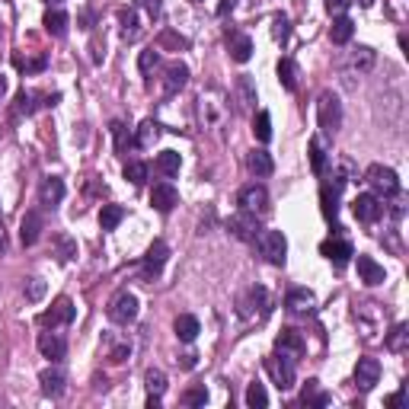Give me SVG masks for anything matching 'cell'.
<instances>
[{
  "mask_svg": "<svg viewBox=\"0 0 409 409\" xmlns=\"http://www.w3.org/2000/svg\"><path fill=\"white\" fill-rule=\"evenodd\" d=\"M39 352L51 361H61L67 355V343L58 333H39Z\"/></svg>",
  "mask_w": 409,
  "mask_h": 409,
  "instance_id": "21",
  "label": "cell"
},
{
  "mask_svg": "<svg viewBox=\"0 0 409 409\" xmlns=\"http://www.w3.org/2000/svg\"><path fill=\"white\" fill-rule=\"evenodd\" d=\"M39 384H42L45 397L58 400V397H64V390H67V377H64L61 367H45L42 374H39Z\"/></svg>",
  "mask_w": 409,
  "mask_h": 409,
  "instance_id": "14",
  "label": "cell"
},
{
  "mask_svg": "<svg viewBox=\"0 0 409 409\" xmlns=\"http://www.w3.org/2000/svg\"><path fill=\"white\" fill-rule=\"evenodd\" d=\"M109 131H112V141H116V154H118V157H125L128 147L134 144L128 125H125V122H112V125H109Z\"/></svg>",
  "mask_w": 409,
  "mask_h": 409,
  "instance_id": "32",
  "label": "cell"
},
{
  "mask_svg": "<svg viewBox=\"0 0 409 409\" xmlns=\"http://www.w3.org/2000/svg\"><path fill=\"white\" fill-rule=\"evenodd\" d=\"M183 403L185 406H205V403H208V390H205V387H192V390L183 393Z\"/></svg>",
  "mask_w": 409,
  "mask_h": 409,
  "instance_id": "50",
  "label": "cell"
},
{
  "mask_svg": "<svg viewBox=\"0 0 409 409\" xmlns=\"http://www.w3.org/2000/svg\"><path fill=\"white\" fill-rule=\"evenodd\" d=\"M352 35H355V23H352L345 13L336 17L333 26H329V39H333L336 45H345V42H352Z\"/></svg>",
  "mask_w": 409,
  "mask_h": 409,
  "instance_id": "27",
  "label": "cell"
},
{
  "mask_svg": "<svg viewBox=\"0 0 409 409\" xmlns=\"http://www.w3.org/2000/svg\"><path fill=\"white\" fill-rule=\"evenodd\" d=\"M384 345H387L390 352H406V345H409V326H406V323H397L390 333H387Z\"/></svg>",
  "mask_w": 409,
  "mask_h": 409,
  "instance_id": "34",
  "label": "cell"
},
{
  "mask_svg": "<svg viewBox=\"0 0 409 409\" xmlns=\"http://www.w3.org/2000/svg\"><path fill=\"white\" fill-rule=\"evenodd\" d=\"M227 230H230V237H237V240L243 243H253L259 237V215H253V211H240V215H234L230 221H227Z\"/></svg>",
  "mask_w": 409,
  "mask_h": 409,
  "instance_id": "7",
  "label": "cell"
},
{
  "mask_svg": "<svg viewBox=\"0 0 409 409\" xmlns=\"http://www.w3.org/2000/svg\"><path fill=\"white\" fill-rule=\"evenodd\" d=\"M253 134H256V141H262V144L272 141V118H269V112H256V118H253Z\"/></svg>",
  "mask_w": 409,
  "mask_h": 409,
  "instance_id": "39",
  "label": "cell"
},
{
  "mask_svg": "<svg viewBox=\"0 0 409 409\" xmlns=\"http://www.w3.org/2000/svg\"><path fill=\"white\" fill-rule=\"evenodd\" d=\"M237 93H240V106L250 109L253 102H256V87H253L250 77H240V80H237Z\"/></svg>",
  "mask_w": 409,
  "mask_h": 409,
  "instance_id": "42",
  "label": "cell"
},
{
  "mask_svg": "<svg viewBox=\"0 0 409 409\" xmlns=\"http://www.w3.org/2000/svg\"><path fill=\"white\" fill-rule=\"evenodd\" d=\"M13 64H17L19 71H26V74H39V71H45V64H48V61H45V58H23V55H17V58H13Z\"/></svg>",
  "mask_w": 409,
  "mask_h": 409,
  "instance_id": "48",
  "label": "cell"
},
{
  "mask_svg": "<svg viewBox=\"0 0 409 409\" xmlns=\"http://www.w3.org/2000/svg\"><path fill=\"white\" fill-rule=\"evenodd\" d=\"M138 7L147 10V13H151V19L160 17V0H138Z\"/></svg>",
  "mask_w": 409,
  "mask_h": 409,
  "instance_id": "55",
  "label": "cell"
},
{
  "mask_svg": "<svg viewBox=\"0 0 409 409\" xmlns=\"http://www.w3.org/2000/svg\"><path fill=\"white\" fill-rule=\"evenodd\" d=\"M246 406H250V409H262V406H269V393H266V387H262V384H250V387H246Z\"/></svg>",
  "mask_w": 409,
  "mask_h": 409,
  "instance_id": "41",
  "label": "cell"
},
{
  "mask_svg": "<svg viewBox=\"0 0 409 409\" xmlns=\"http://www.w3.org/2000/svg\"><path fill=\"white\" fill-rule=\"evenodd\" d=\"M310 167H313V173L317 176L326 170V151H323V144H320L317 138L310 141Z\"/></svg>",
  "mask_w": 409,
  "mask_h": 409,
  "instance_id": "43",
  "label": "cell"
},
{
  "mask_svg": "<svg viewBox=\"0 0 409 409\" xmlns=\"http://www.w3.org/2000/svg\"><path fill=\"white\" fill-rule=\"evenodd\" d=\"M377 381H381V361L377 358H358V365H355V384H358L361 390H371Z\"/></svg>",
  "mask_w": 409,
  "mask_h": 409,
  "instance_id": "16",
  "label": "cell"
},
{
  "mask_svg": "<svg viewBox=\"0 0 409 409\" xmlns=\"http://www.w3.org/2000/svg\"><path fill=\"white\" fill-rule=\"evenodd\" d=\"M185 84H189V67H185L183 61L167 64V71H163V93H167V96H176Z\"/></svg>",
  "mask_w": 409,
  "mask_h": 409,
  "instance_id": "15",
  "label": "cell"
},
{
  "mask_svg": "<svg viewBox=\"0 0 409 409\" xmlns=\"http://www.w3.org/2000/svg\"><path fill=\"white\" fill-rule=\"evenodd\" d=\"M361 7H374V0H358Z\"/></svg>",
  "mask_w": 409,
  "mask_h": 409,
  "instance_id": "61",
  "label": "cell"
},
{
  "mask_svg": "<svg viewBox=\"0 0 409 409\" xmlns=\"http://www.w3.org/2000/svg\"><path fill=\"white\" fill-rule=\"evenodd\" d=\"M256 250L259 256L272 262V266H284V256H288V240H284L282 230H259L256 240Z\"/></svg>",
  "mask_w": 409,
  "mask_h": 409,
  "instance_id": "2",
  "label": "cell"
},
{
  "mask_svg": "<svg viewBox=\"0 0 409 409\" xmlns=\"http://www.w3.org/2000/svg\"><path fill=\"white\" fill-rule=\"evenodd\" d=\"M275 349L284 352V355H291V358L298 361L304 355V349H307V345H304V336L298 333V329H282V333H278V339H275Z\"/></svg>",
  "mask_w": 409,
  "mask_h": 409,
  "instance_id": "20",
  "label": "cell"
},
{
  "mask_svg": "<svg viewBox=\"0 0 409 409\" xmlns=\"http://www.w3.org/2000/svg\"><path fill=\"white\" fill-rule=\"evenodd\" d=\"M122 217H125V208H122V205H102V211H100L102 230H116V227L122 224Z\"/></svg>",
  "mask_w": 409,
  "mask_h": 409,
  "instance_id": "37",
  "label": "cell"
},
{
  "mask_svg": "<svg viewBox=\"0 0 409 409\" xmlns=\"http://www.w3.org/2000/svg\"><path fill=\"white\" fill-rule=\"evenodd\" d=\"M151 205L160 211V215H170V211L179 205V192H176L173 183H157L151 189Z\"/></svg>",
  "mask_w": 409,
  "mask_h": 409,
  "instance_id": "13",
  "label": "cell"
},
{
  "mask_svg": "<svg viewBox=\"0 0 409 409\" xmlns=\"http://www.w3.org/2000/svg\"><path fill=\"white\" fill-rule=\"evenodd\" d=\"M160 138V122H154V118H144L141 128H138V134H134V147H154Z\"/></svg>",
  "mask_w": 409,
  "mask_h": 409,
  "instance_id": "28",
  "label": "cell"
},
{
  "mask_svg": "<svg viewBox=\"0 0 409 409\" xmlns=\"http://www.w3.org/2000/svg\"><path fill=\"white\" fill-rule=\"evenodd\" d=\"M74 313H77V307H74V301L71 298H58V301L51 304V310H45L42 317H39V323L42 326H67L71 320H74Z\"/></svg>",
  "mask_w": 409,
  "mask_h": 409,
  "instance_id": "10",
  "label": "cell"
},
{
  "mask_svg": "<svg viewBox=\"0 0 409 409\" xmlns=\"http://www.w3.org/2000/svg\"><path fill=\"white\" fill-rule=\"evenodd\" d=\"M61 199H64V179L45 176L42 185H39V201H42L45 208H55V205H61Z\"/></svg>",
  "mask_w": 409,
  "mask_h": 409,
  "instance_id": "18",
  "label": "cell"
},
{
  "mask_svg": "<svg viewBox=\"0 0 409 409\" xmlns=\"http://www.w3.org/2000/svg\"><path fill=\"white\" fill-rule=\"evenodd\" d=\"M278 80H282V87L288 93L298 90V67H294L291 58H282L278 61Z\"/></svg>",
  "mask_w": 409,
  "mask_h": 409,
  "instance_id": "35",
  "label": "cell"
},
{
  "mask_svg": "<svg viewBox=\"0 0 409 409\" xmlns=\"http://www.w3.org/2000/svg\"><path fill=\"white\" fill-rule=\"evenodd\" d=\"M35 100H39V93L19 90V96H17V112H19V116H33V112H35Z\"/></svg>",
  "mask_w": 409,
  "mask_h": 409,
  "instance_id": "44",
  "label": "cell"
},
{
  "mask_svg": "<svg viewBox=\"0 0 409 409\" xmlns=\"http://www.w3.org/2000/svg\"><path fill=\"white\" fill-rule=\"evenodd\" d=\"M349 7H352V0H326V13H333V17H343Z\"/></svg>",
  "mask_w": 409,
  "mask_h": 409,
  "instance_id": "52",
  "label": "cell"
},
{
  "mask_svg": "<svg viewBox=\"0 0 409 409\" xmlns=\"http://www.w3.org/2000/svg\"><path fill=\"white\" fill-rule=\"evenodd\" d=\"M317 122H320V128H323V134H329V138L343 128V102L336 100L333 93H320V100H317Z\"/></svg>",
  "mask_w": 409,
  "mask_h": 409,
  "instance_id": "3",
  "label": "cell"
},
{
  "mask_svg": "<svg viewBox=\"0 0 409 409\" xmlns=\"http://www.w3.org/2000/svg\"><path fill=\"white\" fill-rule=\"evenodd\" d=\"M138 317V298L131 291H118L112 301H109V320L118 326H128Z\"/></svg>",
  "mask_w": 409,
  "mask_h": 409,
  "instance_id": "6",
  "label": "cell"
},
{
  "mask_svg": "<svg viewBox=\"0 0 409 409\" xmlns=\"http://www.w3.org/2000/svg\"><path fill=\"white\" fill-rule=\"evenodd\" d=\"M266 371L272 374L278 390H291L294 387V358L284 355V352H275L272 358H266Z\"/></svg>",
  "mask_w": 409,
  "mask_h": 409,
  "instance_id": "5",
  "label": "cell"
},
{
  "mask_svg": "<svg viewBox=\"0 0 409 409\" xmlns=\"http://www.w3.org/2000/svg\"><path fill=\"white\" fill-rule=\"evenodd\" d=\"M374 61H377V51L374 48H367V45H358V48L352 51V58H349V64L358 71V74H367L371 67H374Z\"/></svg>",
  "mask_w": 409,
  "mask_h": 409,
  "instance_id": "31",
  "label": "cell"
},
{
  "mask_svg": "<svg viewBox=\"0 0 409 409\" xmlns=\"http://www.w3.org/2000/svg\"><path fill=\"white\" fill-rule=\"evenodd\" d=\"M157 64H160V51H154V48L141 51V58H138V67H141V74H151Z\"/></svg>",
  "mask_w": 409,
  "mask_h": 409,
  "instance_id": "51",
  "label": "cell"
},
{
  "mask_svg": "<svg viewBox=\"0 0 409 409\" xmlns=\"http://www.w3.org/2000/svg\"><path fill=\"white\" fill-rule=\"evenodd\" d=\"M45 3H48V7H58V3H61V0H45Z\"/></svg>",
  "mask_w": 409,
  "mask_h": 409,
  "instance_id": "62",
  "label": "cell"
},
{
  "mask_svg": "<svg viewBox=\"0 0 409 409\" xmlns=\"http://www.w3.org/2000/svg\"><path fill=\"white\" fill-rule=\"evenodd\" d=\"M147 409H160V397H154V393H147Z\"/></svg>",
  "mask_w": 409,
  "mask_h": 409,
  "instance_id": "58",
  "label": "cell"
},
{
  "mask_svg": "<svg viewBox=\"0 0 409 409\" xmlns=\"http://www.w3.org/2000/svg\"><path fill=\"white\" fill-rule=\"evenodd\" d=\"M118 23H122V39H125V42H138V39H141V23H138V13H134V10H122V13H118Z\"/></svg>",
  "mask_w": 409,
  "mask_h": 409,
  "instance_id": "30",
  "label": "cell"
},
{
  "mask_svg": "<svg viewBox=\"0 0 409 409\" xmlns=\"http://www.w3.org/2000/svg\"><path fill=\"white\" fill-rule=\"evenodd\" d=\"M333 234L336 237H329V240L320 243V253H323V256L329 259L336 269H343V266H349V259L355 256V250H352L349 240H343V237H339V234H343V227H339V224L333 227Z\"/></svg>",
  "mask_w": 409,
  "mask_h": 409,
  "instance_id": "4",
  "label": "cell"
},
{
  "mask_svg": "<svg viewBox=\"0 0 409 409\" xmlns=\"http://www.w3.org/2000/svg\"><path fill=\"white\" fill-rule=\"evenodd\" d=\"M23 294H26V301H42L45 298V282L42 278H29V282L23 284Z\"/></svg>",
  "mask_w": 409,
  "mask_h": 409,
  "instance_id": "47",
  "label": "cell"
},
{
  "mask_svg": "<svg viewBox=\"0 0 409 409\" xmlns=\"http://www.w3.org/2000/svg\"><path fill=\"white\" fill-rule=\"evenodd\" d=\"M55 253H58L61 262H71V259L77 256V243L71 240L67 234H58V237H55Z\"/></svg>",
  "mask_w": 409,
  "mask_h": 409,
  "instance_id": "40",
  "label": "cell"
},
{
  "mask_svg": "<svg viewBox=\"0 0 409 409\" xmlns=\"http://www.w3.org/2000/svg\"><path fill=\"white\" fill-rule=\"evenodd\" d=\"M176 365L185 367V371H192V367H195V355H192V352H185V355H179V358H176Z\"/></svg>",
  "mask_w": 409,
  "mask_h": 409,
  "instance_id": "56",
  "label": "cell"
},
{
  "mask_svg": "<svg viewBox=\"0 0 409 409\" xmlns=\"http://www.w3.org/2000/svg\"><path fill=\"white\" fill-rule=\"evenodd\" d=\"M167 259H170V246L163 240H154L151 243V250L144 253V278H157L160 272H163V266H167Z\"/></svg>",
  "mask_w": 409,
  "mask_h": 409,
  "instance_id": "11",
  "label": "cell"
},
{
  "mask_svg": "<svg viewBox=\"0 0 409 409\" xmlns=\"http://www.w3.org/2000/svg\"><path fill=\"white\" fill-rule=\"evenodd\" d=\"M301 406H307V409L329 406V393L320 390V381H313V377L307 381V387H304V393H301Z\"/></svg>",
  "mask_w": 409,
  "mask_h": 409,
  "instance_id": "25",
  "label": "cell"
},
{
  "mask_svg": "<svg viewBox=\"0 0 409 409\" xmlns=\"http://www.w3.org/2000/svg\"><path fill=\"white\" fill-rule=\"evenodd\" d=\"M272 35H275V42H278V45L288 42V35H291V26H288V17H284V13H278V17L272 19Z\"/></svg>",
  "mask_w": 409,
  "mask_h": 409,
  "instance_id": "45",
  "label": "cell"
},
{
  "mask_svg": "<svg viewBox=\"0 0 409 409\" xmlns=\"http://www.w3.org/2000/svg\"><path fill=\"white\" fill-rule=\"evenodd\" d=\"M42 230H45L42 215H39V211H26L23 224H19V240H23V246H33V243H39Z\"/></svg>",
  "mask_w": 409,
  "mask_h": 409,
  "instance_id": "17",
  "label": "cell"
},
{
  "mask_svg": "<svg viewBox=\"0 0 409 409\" xmlns=\"http://www.w3.org/2000/svg\"><path fill=\"white\" fill-rule=\"evenodd\" d=\"M358 275H361V282L365 284H384V278H387V272H384V266L381 262H374L371 256H358Z\"/></svg>",
  "mask_w": 409,
  "mask_h": 409,
  "instance_id": "24",
  "label": "cell"
},
{
  "mask_svg": "<svg viewBox=\"0 0 409 409\" xmlns=\"http://www.w3.org/2000/svg\"><path fill=\"white\" fill-rule=\"evenodd\" d=\"M128 355H131V345H116V349L109 352V361H112V365H122Z\"/></svg>",
  "mask_w": 409,
  "mask_h": 409,
  "instance_id": "53",
  "label": "cell"
},
{
  "mask_svg": "<svg viewBox=\"0 0 409 409\" xmlns=\"http://www.w3.org/2000/svg\"><path fill=\"white\" fill-rule=\"evenodd\" d=\"M237 205H240V211H253V215H262V211L269 208V192L266 185H243L240 195H237Z\"/></svg>",
  "mask_w": 409,
  "mask_h": 409,
  "instance_id": "8",
  "label": "cell"
},
{
  "mask_svg": "<svg viewBox=\"0 0 409 409\" xmlns=\"http://www.w3.org/2000/svg\"><path fill=\"white\" fill-rule=\"evenodd\" d=\"M144 384H147V393H154V397H163V393H167V374H163L160 367H147Z\"/></svg>",
  "mask_w": 409,
  "mask_h": 409,
  "instance_id": "38",
  "label": "cell"
},
{
  "mask_svg": "<svg viewBox=\"0 0 409 409\" xmlns=\"http://www.w3.org/2000/svg\"><path fill=\"white\" fill-rule=\"evenodd\" d=\"M67 13L64 10H51L48 7V13H45V19H42V26H45V33L48 35H55V39H61V35H67Z\"/></svg>",
  "mask_w": 409,
  "mask_h": 409,
  "instance_id": "26",
  "label": "cell"
},
{
  "mask_svg": "<svg viewBox=\"0 0 409 409\" xmlns=\"http://www.w3.org/2000/svg\"><path fill=\"white\" fill-rule=\"evenodd\" d=\"M179 167H183V157H179L176 151H163V154L157 157V170L167 176V179H173V176L179 173Z\"/></svg>",
  "mask_w": 409,
  "mask_h": 409,
  "instance_id": "36",
  "label": "cell"
},
{
  "mask_svg": "<svg viewBox=\"0 0 409 409\" xmlns=\"http://www.w3.org/2000/svg\"><path fill=\"white\" fill-rule=\"evenodd\" d=\"M352 215L358 217L361 224H374V221H381V215H384V201L377 199V195L365 192L352 201Z\"/></svg>",
  "mask_w": 409,
  "mask_h": 409,
  "instance_id": "9",
  "label": "cell"
},
{
  "mask_svg": "<svg viewBox=\"0 0 409 409\" xmlns=\"http://www.w3.org/2000/svg\"><path fill=\"white\" fill-rule=\"evenodd\" d=\"M246 167H250V173H256V176H269L272 170H275V160L269 157V151H253L250 157H246Z\"/></svg>",
  "mask_w": 409,
  "mask_h": 409,
  "instance_id": "33",
  "label": "cell"
},
{
  "mask_svg": "<svg viewBox=\"0 0 409 409\" xmlns=\"http://www.w3.org/2000/svg\"><path fill=\"white\" fill-rule=\"evenodd\" d=\"M173 329H176V336H179V339H183V343H195V336L201 333L199 320H195L192 313H183V317H176Z\"/></svg>",
  "mask_w": 409,
  "mask_h": 409,
  "instance_id": "29",
  "label": "cell"
},
{
  "mask_svg": "<svg viewBox=\"0 0 409 409\" xmlns=\"http://www.w3.org/2000/svg\"><path fill=\"white\" fill-rule=\"evenodd\" d=\"M227 51H230V58H234L237 64H246V61L253 58V42H250V35L230 33V35H227Z\"/></svg>",
  "mask_w": 409,
  "mask_h": 409,
  "instance_id": "22",
  "label": "cell"
},
{
  "mask_svg": "<svg viewBox=\"0 0 409 409\" xmlns=\"http://www.w3.org/2000/svg\"><path fill=\"white\" fill-rule=\"evenodd\" d=\"M384 403H387L390 409H397V406H403V403H406V393H390Z\"/></svg>",
  "mask_w": 409,
  "mask_h": 409,
  "instance_id": "57",
  "label": "cell"
},
{
  "mask_svg": "<svg viewBox=\"0 0 409 409\" xmlns=\"http://www.w3.org/2000/svg\"><path fill=\"white\" fill-rule=\"evenodd\" d=\"M125 179L134 185L147 183V163H125Z\"/></svg>",
  "mask_w": 409,
  "mask_h": 409,
  "instance_id": "46",
  "label": "cell"
},
{
  "mask_svg": "<svg viewBox=\"0 0 409 409\" xmlns=\"http://www.w3.org/2000/svg\"><path fill=\"white\" fill-rule=\"evenodd\" d=\"M365 183L371 185V195H377L381 201L400 195V176H397V170L381 167V163H374V167L365 170Z\"/></svg>",
  "mask_w": 409,
  "mask_h": 409,
  "instance_id": "1",
  "label": "cell"
},
{
  "mask_svg": "<svg viewBox=\"0 0 409 409\" xmlns=\"http://www.w3.org/2000/svg\"><path fill=\"white\" fill-rule=\"evenodd\" d=\"M339 185H343V179L336 185L326 183L323 189H320V211H323L326 221H336V215H339Z\"/></svg>",
  "mask_w": 409,
  "mask_h": 409,
  "instance_id": "23",
  "label": "cell"
},
{
  "mask_svg": "<svg viewBox=\"0 0 409 409\" xmlns=\"http://www.w3.org/2000/svg\"><path fill=\"white\" fill-rule=\"evenodd\" d=\"M269 313V294L266 288H250L246 298H240V317L253 320V317H266Z\"/></svg>",
  "mask_w": 409,
  "mask_h": 409,
  "instance_id": "12",
  "label": "cell"
},
{
  "mask_svg": "<svg viewBox=\"0 0 409 409\" xmlns=\"http://www.w3.org/2000/svg\"><path fill=\"white\" fill-rule=\"evenodd\" d=\"M284 307L291 310V313H310V310L317 307V298L307 288H291V291L284 294Z\"/></svg>",
  "mask_w": 409,
  "mask_h": 409,
  "instance_id": "19",
  "label": "cell"
},
{
  "mask_svg": "<svg viewBox=\"0 0 409 409\" xmlns=\"http://www.w3.org/2000/svg\"><path fill=\"white\" fill-rule=\"evenodd\" d=\"M7 250V230H3V224H0V253Z\"/></svg>",
  "mask_w": 409,
  "mask_h": 409,
  "instance_id": "59",
  "label": "cell"
},
{
  "mask_svg": "<svg viewBox=\"0 0 409 409\" xmlns=\"http://www.w3.org/2000/svg\"><path fill=\"white\" fill-rule=\"evenodd\" d=\"M237 3H240V0H221L215 13H217V17H230V13L237 10Z\"/></svg>",
  "mask_w": 409,
  "mask_h": 409,
  "instance_id": "54",
  "label": "cell"
},
{
  "mask_svg": "<svg viewBox=\"0 0 409 409\" xmlns=\"http://www.w3.org/2000/svg\"><path fill=\"white\" fill-rule=\"evenodd\" d=\"M185 39L179 33H173V29H167V33H160V39H157V48H185Z\"/></svg>",
  "mask_w": 409,
  "mask_h": 409,
  "instance_id": "49",
  "label": "cell"
},
{
  "mask_svg": "<svg viewBox=\"0 0 409 409\" xmlns=\"http://www.w3.org/2000/svg\"><path fill=\"white\" fill-rule=\"evenodd\" d=\"M3 93H7V77L0 74V100H3Z\"/></svg>",
  "mask_w": 409,
  "mask_h": 409,
  "instance_id": "60",
  "label": "cell"
}]
</instances>
